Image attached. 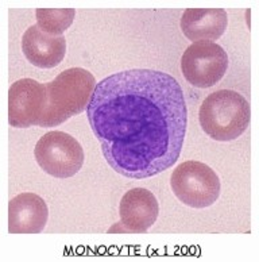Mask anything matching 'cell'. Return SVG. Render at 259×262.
<instances>
[{
    "instance_id": "11",
    "label": "cell",
    "mask_w": 259,
    "mask_h": 262,
    "mask_svg": "<svg viewBox=\"0 0 259 262\" xmlns=\"http://www.w3.org/2000/svg\"><path fill=\"white\" fill-rule=\"evenodd\" d=\"M181 30L191 41H218L224 34L228 16L223 8H188L181 16Z\"/></svg>"
},
{
    "instance_id": "3",
    "label": "cell",
    "mask_w": 259,
    "mask_h": 262,
    "mask_svg": "<svg viewBox=\"0 0 259 262\" xmlns=\"http://www.w3.org/2000/svg\"><path fill=\"white\" fill-rule=\"evenodd\" d=\"M250 103L237 91H216L208 95L200 107L201 128L218 142H229L239 138L250 126Z\"/></svg>"
},
{
    "instance_id": "7",
    "label": "cell",
    "mask_w": 259,
    "mask_h": 262,
    "mask_svg": "<svg viewBox=\"0 0 259 262\" xmlns=\"http://www.w3.org/2000/svg\"><path fill=\"white\" fill-rule=\"evenodd\" d=\"M46 105V84L33 79L18 80L8 91V123L16 128L38 126Z\"/></svg>"
},
{
    "instance_id": "10",
    "label": "cell",
    "mask_w": 259,
    "mask_h": 262,
    "mask_svg": "<svg viewBox=\"0 0 259 262\" xmlns=\"http://www.w3.org/2000/svg\"><path fill=\"white\" fill-rule=\"evenodd\" d=\"M22 50L30 64L42 69H52L65 58L66 39L64 35L45 33L35 25L23 34Z\"/></svg>"
},
{
    "instance_id": "6",
    "label": "cell",
    "mask_w": 259,
    "mask_h": 262,
    "mask_svg": "<svg viewBox=\"0 0 259 262\" xmlns=\"http://www.w3.org/2000/svg\"><path fill=\"white\" fill-rule=\"evenodd\" d=\"M228 56L216 42L196 41L181 57V71L185 80L196 88H210L224 77Z\"/></svg>"
},
{
    "instance_id": "4",
    "label": "cell",
    "mask_w": 259,
    "mask_h": 262,
    "mask_svg": "<svg viewBox=\"0 0 259 262\" xmlns=\"http://www.w3.org/2000/svg\"><path fill=\"white\" fill-rule=\"evenodd\" d=\"M173 193L192 208H207L220 196V179L214 169L200 161L180 164L170 177Z\"/></svg>"
},
{
    "instance_id": "9",
    "label": "cell",
    "mask_w": 259,
    "mask_h": 262,
    "mask_svg": "<svg viewBox=\"0 0 259 262\" xmlns=\"http://www.w3.org/2000/svg\"><path fill=\"white\" fill-rule=\"evenodd\" d=\"M121 225L127 232H146L154 225L159 206L151 191L134 188L123 195L119 206Z\"/></svg>"
},
{
    "instance_id": "2",
    "label": "cell",
    "mask_w": 259,
    "mask_h": 262,
    "mask_svg": "<svg viewBox=\"0 0 259 262\" xmlns=\"http://www.w3.org/2000/svg\"><path fill=\"white\" fill-rule=\"evenodd\" d=\"M96 88L93 75L83 68H70L61 72L46 84L48 105L39 127H56L88 108Z\"/></svg>"
},
{
    "instance_id": "1",
    "label": "cell",
    "mask_w": 259,
    "mask_h": 262,
    "mask_svg": "<svg viewBox=\"0 0 259 262\" xmlns=\"http://www.w3.org/2000/svg\"><path fill=\"white\" fill-rule=\"evenodd\" d=\"M86 115L111 168L134 180L165 172L184 146L188 110L173 76L130 69L96 84Z\"/></svg>"
},
{
    "instance_id": "12",
    "label": "cell",
    "mask_w": 259,
    "mask_h": 262,
    "mask_svg": "<svg viewBox=\"0 0 259 262\" xmlns=\"http://www.w3.org/2000/svg\"><path fill=\"white\" fill-rule=\"evenodd\" d=\"M76 11L73 8H37V26L52 35H62L73 23Z\"/></svg>"
},
{
    "instance_id": "8",
    "label": "cell",
    "mask_w": 259,
    "mask_h": 262,
    "mask_svg": "<svg viewBox=\"0 0 259 262\" xmlns=\"http://www.w3.org/2000/svg\"><path fill=\"white\" fill-rule=\"evenodd\" d=\"M48 204L41 196L25 192L8 203V232L38 234L46 227Z\"/></svg>"
},
{
    "instance_id": "5",
    "label": "cell",
    "mask_w": 259,
    "mask_h": 262,
    "mask_svg": "<svg viewBox=\"0 0 259 262\" xmlns=\"http://www.w3.org/2000/svg\"><path fill=\"white\" fill-rule=\"evenodd\" d=\"M39 168L56 179H69L83 168L84 150L80 142L64 131H49L35 145Z\"/></svg>"
}]
</instances>
